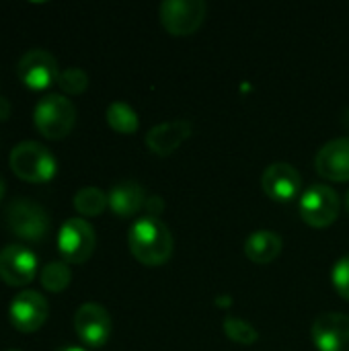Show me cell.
Instances as JSON below:
<instances>
[{"mask_svg": "<svg viewBox=\"0 0 349 351\" xmlns=\"http://www.w3.org/2000/svg\"><path fill=\"white\" fill-rule=\"evenodd\" d=\"M47 313H49L47 300L35 290L19 292L12 298L10 306H8L10 325L19 333H35V331H39L47 321Z\"/></svg>", "mask_w": 349, "mask_h": 351, "instance_id": "obj_9", "label": "cell"}, {"mask_svg": "<svg viewBox=\"0 0 349 351\" xmlns=\"http://www.w3.org/2000/svg\"><path fill=\"white\" fill-rule=\"evenodd\" d=\"M58 86L66 95H82L86 90V86H88V76L80 68H66V70L60 72Z\"/></svg>", "mask_w": 349, "mask_h": 351, "instance_id": "obj_22", "label": "cell"}, {"mask_svg": "<svg viewBox=\"0 0 349 351\" xmlns=\"http://www.w3.org/2000/svg\"><path fill=\"white\" fill-rule=\"evenodd\" d=\"M6 226L21 241L39 243L49 232V216L39 204L27 197H16L6 208Z\"/></svg>", "mask_w": 349, "mask_h": 351, "instance_id": "obj_4", "label": "cell"}, {"mask_svg": "<svg viewBox=\"0 0 349 351\" xmlns=\"http://www.w3.org/2000/svg\"><path fill=\"white\" fill-rule=\"evenodd\" d=\"M313 341L319 351H349V317L323 313L313 323Z\"/></svg>", "mask_w": 349, "mask_h": 351, "instance_id": "obj_12", "label": "cell"}, {"mask_svg": "<svg viewBox=\"0 0 349 351\" xmlns=\"http://www.w3.org/2000/svg\"><path fill=\"white\" fill-rule=\"evenodd\" d=\"M70 280L72 271L66 261H49L39 274V282L47 292H64L70 286Z\"/></svg>", "mask_w": 349, "mask_h": 351, "instance_id": "obj_20", "label": "cell"}, {"mask_svg": "<svg viewBox=\"0 0 349 351\" xmlns=\"http://www.w3.org/2000/svg\"><path fill=\"white\" fill-rule=\"evenodd\" d=\"M346 123H348V125H349V111H348V113H346Z\"/></svg>", "mask_w": 349, "mask_h": 351, "instance_id": "obj_29", "label": "cell"}, {"mask_svg": "<svg viewBox=\"0 0 349 351\" xmlns=\"http://www.w3.org/2000/svg\"><path fill=\"white\" fill-rule=\"evenodd\" d=\"M331 282H333V288L337 290V294H339L341 298L349 300V255L348 257H341V259L333 265Z\"/></svg>", "mask_w": 349, "mask_h": 351, "instance_id": "obj_23", "label": "cell"}, {"mask_svg": "<svg viewBox=\"0 0 349 351\" xmlns=\"http://www.w3.org/2000/svg\"><path fill=\"white\" fill-rule=\"evenodd\" d=\"M216 304H218V306H224V308H226V306H232V298L226 296V294H222V296L216 298Z\"/></svg>", "mask_w": 349, "mask_h": 351, "instance_id": "obj_26", "label": "cell"}, {"mask_svg": "<svg viewBox=\"0 0 349 351\" xmlns=\"http://www.w3.org/2000/svg\"><path fill=\"white\" fill-rule=\"evenodd\" d=\"M37 276V257L25 245L0 249V280L10 288H23Z\"/></svg>", "mask_w": 349, "mask_h": 351, "instance_id": "obj_10", "label": "cell"}, {"mask_svg": "<svg viewBox=\"0 0 349 351\" xmlns=\"http://www.w3.org/2000/svg\"><path fill=\"white\" fill-rule=\"evenodd\" d=\"M193 132V125L187 121V119H177V121H165V123H158L154 125L144 142H146V148L156 154V156H171Z\"/></svg>", "mask_w": 349, "mask_h": 351, "instance_id": "obj_15", "label": "cell"}, {"mask_svg": "<svg viewBox=\"0 0 349 351\" xmlns=\"http://www.w3.org/2000/svg\"><path fill=\"white\" fill-rule=\"evenodd\" d=\"M95 228L84 218H70L58 232V251L66 263L80 265L95 253Z\"/></svg>", "mask_w": 349, "mask_h": 351, "instance_id": "obj_6", "label": "cell"}, {"mask_svg": "<svg viewBox=\"0 0 349 351\" xmlns=\"http://www.w3.org/2000/svg\"><path fill=\"white\" fill-rule=\"evenodd\" d=\"M109 208L117 218H132L146 208V191L136 181H119L107 193Z\"/></svg>", "mask_w": 349, "mask_h": 351, "instance_id": "obj_16", "label": "cell"}, {"mask_svg": "<svg viewBox=\"0 0 349 351\" xmlns=\"http://www.w3.org/2000/svg\"><path fill=\"white\" fill-rule=\"evenodd\" d=\"M263 191L274 202H292L300 193L302 177L298 169H294L290 162H274L265 169L261 179Z\"/></svg>", "mask_w": 349, "mask_h": 351, "instance_id": "obj_13", "label": "cell"}, {"mask_svg": "<svg viewBox=\"0 0 349 351\" xmlns=\"http://www.w3.org/2000/svg\"><path fill=\"white\" fill-rule=\"evenodd\" d=\"M284 249V241L274 230H255L245 241V255L257 265L274 263Z\"/></svg>", "mask_w": 349, "mask_h": 351, "instance_id": "obj_17", "label": "cell"}, {"mask_svg": "<svg viewBox=\"0 0 349 351\" xmlns=\"http://www.w3.org/2000/svg\"><path fill=\"white\" fill-rule=\"evenodd\" d=\"M16 74L21 82L31 88V90H45L51 84H58L60 78V68L56 58L45 51V49H31L27 51L19 64H16Z\"/></svg>", "mask_w": 349, "mask_h": 351, "instance_id": "obj_8", "label": "cell"}, {"mask_svg": "<svg viewBox=\"0 0 349 351\" xmlns=\"http://www.w3.org/2000/svg\"><path fill=\"white\" fill-rule=\"evenodd\" d=\"M10 169L12 173L27 183H49L58 173L56 156L35 140L19 142L10 152Z\"/></svg>", "mask_w": 349, "mask_h": 351, "instance_id": "obj_2", "label": "cell"}, {"mask_svg": "<svg viewBox=\"0 0 349 351\" xmlns=\"http://www.w3.org/2000/svg\"><path fill=\"white\" fill-rule=\"evenodd\" d=\"M10 351H19V350H10Z\"/></svg>", "mask_w": 349, "mask_h": 351, "instance_id": "obj_31", "label": "cell"}, {"mask_svg": "<svg viewBox=\"0 0 349 351\" xmlns=\"http://www.w3.org/2000/svg\"><path fill=\"white\" fill-rule=\"evenodd\" d=\"M58 351H86V350H82V348H76V346H66V348H60Z\"/></svg>", "mask_w": 349, "mask_h": 351, "instance_id": "obj_27", "label": "cell"}, {"mask_svg": "<svg viewBox=\"0 0 349 351\" xmlns=\"http://www.w3.org/2000/svg\"><path fill=\"white\" fill-rule=\"evenodd\" d=\"M346 206H348V212H349V193H348V202H346Z\"/></svg>", "mask_w": 349, "mask_h": 351, "instance_id": "obj_30", "label": "cell"}, {"mask_svg": "<svg viewBox=\"0 0 349 351\" xmlns=\"http://www.w3.org/2000/svg\"><path fill=\"white\" fill-rule=\"evenodd\" d=\"M4 191H6V185H4V179H2V175H0V202H2V197H4Z\"/></svg>", "mask_w": 349, "mask_h": 351, "instance_id": "obj_28", "label": "cell"}, {"mask_svg": "<svg viewBox=\"0 0 349 351\" xmlns=\"http://www.w3.org/2000/svg\"><path fill=\"white\" fill-rule=\"evenodd\" d=\"M72 204L78 214L86 218H95L105 212V208L109 206V197L99 187H82L80 191H76Z\"/></svg>", "mask_w": 349, "mask_h": 351, "instance_id": "obj_19", "label": "cell"}, {"mask_svg": "<svg viewBox=\"0 0 349 351\" xmlns=\"http://www.w3.org/2000/svg\"><path fill=\"white\" fill-rule=\"evenodd\" d=\"M206 12L204 0H165L158 8L163 27L175 37L193 35L202 27Z\"/></svg>", "mask_w": 349, "mask_h": 351, "instance_id": "obj_7", "label": "cell"}, {"mask_svg": "<svg viewBox=\"0 0 349 351\" xmlns=\"http://www.w3.org/2000/svg\"><path fill=\"white\" fill-rule=\"evenodd\" d=\"M10 117V103L6 101V97L0 95V121H6Z\"/></svg>", "mask_w": 349, "mask_h": 351, "instance_id": "obj_25", "label": "cell"}, {"mask_svg": "<svg viewBox=\"0 0 349 351\" xmlns=\"http://www.w3.org/2000/svg\"><path fill=\"white\" fill-rule=\"evenodd\" d=\"M163 208H165V202L158 197V195H150L148 199H146V216H150V218H158V214L163 212Z\"/></svg>", "mask_w": 349, "mask_h": 351, "instance_id": "obj_24", "label": "cell"}, {"mask_svg": "<svg viewBox=\"0 0 349 351\" xmlns=\"http://www.w3.org/2000/svg\"><path fill=\"white\" fill-rule=\"evenodd\" d=\"M33 123L43 138L62 140L76 123V107L64 95H47L37 103Z\"/></svg>", "mask_w": 349, "mask_h": 351, "instance_id": "obj_3", "label": "cell"}, {"mask_svg": "<svg viewBox=\"0 0 349 351\" xmlns=\"http://www.w3.org/2000/svg\"><path fill=\"white\" fill-rule=\"evenodd\" d=\"M315 169L327 181H349V138H335L327 142L315 156Z\"/></svg>", "mask_w": 349, "mask_h": 351, "instance_id": "obj_14", "label": "cell"}, {"mask_svg": "<svg viewBox=\"0 0 349 351\" xmlns=\"http://www.w3.org/2000/svg\"><path fill=\"white\" fill-rule=\"evenodd\" d=\"M111 317L105 306L86 302L74 315V331L88 348H103L111 337Z\"/></svg>", "mask_w": 349, "mask_h": 351, "instance_id": "obj_11", "label": "cell"}, {"mask_svg": "<svg viewBox=\"0 0 349 351\" xmlns=\"http://www.w3.org/2000/svg\"><path fill=\"white\" fill-rule=\"evenodd\" d=\"M128 245L136 261L148 267L165 265L173 255V234L158 218H138L128 234Z\"/></svg>", "mask_w": 349, "mask_h": 351, "instance_id": "obj_1", "label": "cell"}, {"mask_svg": "<svg viewBox=\"0 0 349 351\" xmlns=\"http://www.w3.org/2000/svg\"><path fill=\"white\" fill-rule=\"evenodd\" d=\"M105 119L109 123V128L117 134H123V136H130V134H136L138 128H140V119H138V113L123 101H115L107 107L105 111Z\"/></svg>", "mask_w": 349, "mask_h": 351, "instance_id": "obj_18", "label": "cell"}, {"mask_svg": "<svg viewBox=\"0 0 349 351\" xmlns=\"http://www.w3.org/2000/svg\"><path fill=\"white\" fill-rule=\"evenodd\" d=\"M341 210V202L335 189L325 183L311 185L298 202L300 218L313 228H327L331 226Z\"/></svg>", "mask_w": 349, "mask_h": 351, "instance_id": "obj_5", "label": "cell"}, {"mask_svg": "<svg viewBox=\"0 0 349 351\" xmlns=\"http://www.w3.org/2000/svg\"><path fill=\"white\" fill-rule=\"evenodd\" d=\"M222 327H224L226 337H228L230 341L239 343V346H253V343H257V339H259L257 329H255L251 323H247V321H243V319H239V317L228 315V317L224 319Z\"/></svg>", "mask_w": 349, "mask_h": 351, "instance_id": "obj_21", "label": "cell"}]
</instances>
